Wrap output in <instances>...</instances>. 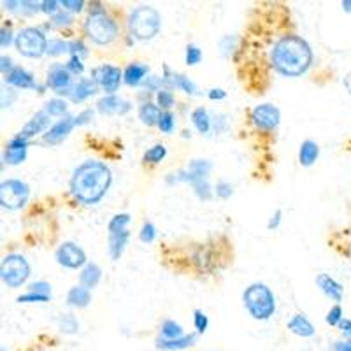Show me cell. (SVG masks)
<instances>
[{
  "mask_svg": "<svg viewBox=\"0 0 351 351\" xmlns=\"http://www.w3.org/2000/svg\"><path fill=\"white\" fill-rule=\"evenodd\" d=\"M111 184L112 172L104 162L84 160L72 172L69 190L74 200L83 206H95L108 195Z\"/></svg>",
  "mask_w": 351,
  "mask_h": 351,
  "instance_id": "obj_1",
  "label": "cell"
},
{
  "mask_svg": "<svg viewBox=\"0 0 351 351\" xmlns=\"http://www.w3.org/2000/svg\"><path fill=\"white\" fill-rule=\"evenodd\" d=\"M271 62L276 72L285 77H299L313 64V49L306 39L288 34L276 40L271 49Z\"/></svg>",
  "mask_w": 351,
  "mask_h": 351,
  "instance_id": "obj_2",
  "label": "cell"
},
{
  "mask_svg": "<svg viewBox=\"0 0 351 351\" xmlns=\"http://www.w3.org/2000/svg\"><path fill=\"white\" fill-rule=\"evenodd\" d=\"M93 5L95 8H90V14L84 20V36L97 46H109L118 37V25L100 4Z\"/></svg>",
  "mask_w": 351,
  "mask_h": 351,
  "instance_id": "obj_3",
  "label": "cell"
},
{
  "mask_svg": "<svg viewBox=\"0 0 351 351\" xmlns=\"http://www.w3.org/2000/svg\"><path fill=\"white\" fill-rule=\"evenodd\" d=\"M243 304L253 319L265 322L276 313L274 291L265 283H252L243 291Z\"/></svg>",
  "mask_w": 351,
  "mask_h": 351,
  "instance_id": "obj_4",
  "label": "cell"
},
{
  "mask_svg": "<svg viewBox=\"0 0 351 351\" xmlns=\"http://www.w3.org/2000/svg\"><path fill=\"white\" fill-rule=\"evenodd\" d=\"M128 32L137 40H152L160 34L162 28V16L152 5H139L132 9L127 20Z\"/></svg>",
  "mask_w": 351,
  "mask_h": 351,
  "instance_id": "obj_5",
  "label": "cell"
},
{
  "mask_svg": "<svg viewBox=\"0 0 351 351\" xmlns=\"http://www.w3.org/2000/svg\"><path fill=\"white\" fill-rule=\"evenodd\" d=\"M30 274H32V267L20 253H9L0 262V280L8 288L23 287Z\"/></svg>",
  "mask_w": 351,
  "mask_h": 351,
  "instance_id": "obj_6",
  "label": "cell"
},
{
  "mask_svg": "<svg viewBox=\"0 0 351 351\" xmlns=\"http://www.w3.org/2000/svg\"><path fill=\"white\" fill-rule=\"evenodd\" d=\"M48 37L37 27H25L16 34V51L27 58H40L48 55Z\"/></svg>",
  "mask_w": 351,
  "mask_h": 351,
  "instance_id": "obj_7",
  "label": "cell"
},
{
  "mask_svg": "<svg viewBox=\"0 0 351 351\" xmlns=\"http://www.w3.org/2000/svg\"><path fill=\"white\" fill-rule=\"evenodd\" d=\"M30 199V186L25 181L11 178L0 183V206L8 211H20Z\"/></svg>",
  "mask_w": 351,
  "mask_h": 351,
  "instance_id": "obj_8",
  "label": "cell"
},
{
  "mask_svg": "<svg viewBox=\"0 0 351 351\" xmlns=\"http://www.w3.org/2000/svg\"><path fill=\"white\" fill-rule=\"evenodd\" d=\"M92 80L106 95H116L121 81H123V71L111 64H104L92 71Z\"/></svg>",
  "mask_w": 351,
  "mask_h": 351,
  "instance_id": "obj_9",
  "label": "cell"
},
{
  "mask_svg": "<svg viewBox=\"0 0 351 351\" xmlns=\"http://www.w3.org/2000/svg\"><path fill=\"white\" fill-rule=\"evenodd\" d=\"M55 260L58 265L65 269H72V271L83 269L88 263L86 253H84L83 247L80 244L72 243V241H65V243L56 247Z\"/></svg>",
  "mask_w": 351,
  "mask_h": 351,
  "instance_id": "obj_10",
  "label": "cell"
},
{
  "mask_svg": "<svg viewBox=\"0 0 351 351\" xmlns=\"http://www.w3.org/2000/svg\"><path fill=\"white\" fill-rule=\"evenodd\" d=\"M252 123L260 132H272L280 127L281 111L274 104H258L252 111Z\"/></svg>",
  "mask_w": 351,
  "mask_h": 351,
  "instance_id": "obj_11",
  "label": "cell"
},
{
  "mask_svg": "<svg viewBox=\"0 0 351 351\" xmlns=\"http://www.w3.org/2000/svg\"><path fill=\"white\" fill-rule=\"evenodd\" d=\"M48 88H51L56 95H71L72 90V74L67 71V67L62 64H55L48 71V80H46Z\"/></svg>",
  "mask_w": 351,
  "mask_h": 351,
  "instance_id": "obj_12",
  "label": "cell"
},
{
  "mask_svg": "<svg viewBox=\"0 0 351 351\" xmlns=\"http://www.w3.org/2000/svg\"><path fill=\"white\" fill-rule=\"evenodd\" d=\"M76 128V116H64L62 120L56 121L46 134H44V143L49 146H58L69 137L72 130Z\"/></svg>",
  "mask_w": 351,
  "mask_h": 351,
  "instance_id": "obj_13",
  "label": "cell"
},
{
  "mask_svg": "<svg viewBox=\"0 0 351 351\" xmlns=\"http://www.w3.org/2000/svg\"><path fill=\"white\" fill-rule=\"evenodd\" d=\"M28 144L30 141L25 139L23 136H14L8 144H5V149H4V164L8 165H20L23 164L25 160L28 156Z\"/></svg>",
  "mask_w": 351,
  "mask_h": 351,
  "instance_id": "obj_14",
  "label": "cell"
},
{
  "mask_svg": "<svg viewBox=\"0 0 351 351\" xmlns=\"http://www.w3.org/2000/svg\"><path fill=\"white\" fill-rule=\"evenodd\" d=\"M51 127H53L51 116H49L48 112L43 109V111L36 112V114H34L32 118L27 121V125L21 128L20 136H23L25 139L30 141V139H34V137L40 136V134L44 136V134H46V132H48Z\"/></svg>",
  "mask_w": 351,
  "mask_h": 351,
  "instance_id": "obj_15",
  "label": "cell"
},
{
  "mask_svg": "<svg viewBox=\"0 0 351 351\" xmlns=\"http://www.w3.org/2000/svg\"><path fill=\"white\" fill-rule=\"evenodd\" d=\"M132 109V104L128 100L121 99L118 95H104L97 100V111L104 116H112V114H127Z\"/></svg>",
  "mask_w": 351,
  "mask_h": 351,
  "instance_id": "obj_16",
  "label": "cell"
},
{
  "mask_svg": "<svg viewBox=\"0 0 351 351\" xmlns=\"http://www.w3.org/2000/svg\"><path fill=\"white\" fill-rule=\"evenodd\" d=\"M4 81L8 86L18 88V90H36V88H39L37 86L36 77H34L27 69L20 67V65H14V69H12L9 74H5Z\"/></svg>",
  "mask_w": 351,
  "mask_h": 351,
  "instance_id": "obj_17",
  "label": "cell"
},
{
  "mask_svg": "<svg viewBox=\"0 0 351 351\" xmlns=\"http://www.w3.org/2000/svg\"><path fill=\"white\" fill-rule=\"evenodd\" d=\"M316 287L322 290V293H324L325 297H328V299L334 300V302H341V300H343L344 297L343 285H341L339 281H335L330 274L322 272V274L316 276Z\"/></svg>",
  "mask_w": 351,
  "mask_h": 351,
  "instance_id": "obj_18",
  "label": "cell"
},
{
  "mask_svg": "<svg viewBox=\"0 0 351 351\" xmlns=\"http://www.w3.org/2000/svg\"><path fill=\"white\" fill-rule=\"evenodd\" d=\"M130 241V232L120 230V232H111L108 234V253L111 256L112 262H118L121 258V255L127 250V244Z\"/></svg>",
  "mask_w": 351,
  "mask_h": 351,
  "instance_id": "obj_19",
  "label": "cell"
},
{
  "mask_svg": "<svg viewBox=\"0 0 351 351\" xmlns=\"http://www.w3.org/2000/svg\"><path fill=\"white\" fill-rule=\"evenodd\" d=\"M97 90H99V86H97V83L92 77H83V80H80L74 86H72L69 99H71V102H74V104H81V102H84V100H88L90 97L95 95Z\"/></svg>",
  "mask_w": 351,
  "mask_h": 351,
  "instance_id": "obj_20",
  "label": "cell"
},
{
  "mask_svg": "<svg viewBox=\"0 0 351 351\" xmlns=\"http://www.w3.org/2000/svg\"><path fill=\"white\" fill-rule=\"evenodd\" d=\"M148 65L139 64V62H132L123 71V83L127 86H141V84H144V81L148 80Z\"/></svg>",
  "mask_w": 351,
  "mask_h": 351,
  "instance_id": "obj_21",
  "label": "cell"
},
{
  "mask_svg": "<svg viewBox=\"0 0 351 351\" xmlns=\"http://www.w3.org/2000/svg\"><path fill=\"white\" fill-rule=\"evenodd\" d=\"M287 328L291 332V334L299 335V337H313L316 334L315 325L309 322L306 315H293L290 319H288Z\"/></svg>",
  "mask_w": 351,
  "mask_h": 351,
  "instance_id": "obj_22",
  "label": "cell"
},
{
  "mask_svg": "<svg viewBox=\"0 0 351 351\" xmlns=\"http://www.w3.org/2000/svg\"><path fill=\"white\" fill-rule=\"evenodd\" d=\"M197 335L199 334H184L180 339H164V337H158L156 339V348L162 351H181L186 350V348L193 346L197 341Z\"/></svg>",
  "mask_w": 351,
  "mask_h": 351,
  "instance_id": "obj_23",
  "label": "cell"
},
{
  "mask_svg": "<svg viewBox=\"0 0 351 351\" xmlns=\"http://www.w3.org/2000/svg\"><path fill=\"white\" fill-rule=\"evenodd\" d=\"M92 302V291L84 287H72L67 291V306L74 309H84Z\"/></svg>",
  "mask_w": 351,
  "mask_h": 351,
  "instance_id": "obj_24",
  "label": "cell"
},
{
  "mask_svg": "<svg viewBox=\"0 0 351 351\" xmlns=\"http://www.w3.org/2000/svg\"><path fill=\"white\" fill-rule=\"evenodd\" d=\"M102 280V269L93 262H88L83 269H81L80 274V283L81 287L88 288V290H93L97 285Z\"/></svg>",
  "mask_w": 351,
  "mask_h": 351,
  "instance_id": "obj_25",
  "label": "cell"
},
{
  "mask_svg": "<svg viewBox=\"0 0 351 351\" xmlns=\"http://www.w3.org/2000/svg\"><path fill=\"white\" fill-rule=\"evenodd\" d=\"M318 156H319V146L315 143V141L307 139L300 144L299 164L302 165V167H311V165H315Z\"/></svg>",
  "mask_w": 351,
  "mask_h": 351,
  "instance_id": "obj_26",
  "label": "cell"
},
{
  "mask_svg": "<svg viewBox=\"0 0 351 351\" xmlns=\"http://www.w3.org/2000/svg\"><path fill=\"white\" fill-rule=\"evenodd\" d=\"M192 123L195 127V130L202 136H209L213 130V118L209 116L208 109L204 108H195L192 111Z\"/></svg>",
  "mask_w": 351,
  "mask_h": 351,
  "instance_id": "obj_27",
  "label": "cell"
},
{
  "mask_svg": "<svg viewBox=\"0 0 351 351\" xmlns=\"http://www.w3.org/2000/svg\"><path fill=\"white\" fill-rule=\"evenodd\" d=\"M162 109L156 104H152V102H144L139 108V120L141 123L146 125V127H158L160 116H162Z\"/></svg>",
  "mask_w": 351,
  "mask_h": 351,
  "instance_id": "obj_28",
  "label": "cell"
},
{
  "mask_svg": "<svg viewBox=\"0 0 351 351\" xmlns=\"http://www.w3.org/2000/svg\"><path fill=\"white\" fill-rule=\"evenodd\" d=\"M184 332H183V327H181L176 319H164L162 322V325H160V337H164V339H180V337H183Z\"/></svg>",
  "mask_w": 351,
  "mask_h": 351,
  "instance_id": "obj_29",
  "label": "cell"
},
{
  "mask_svg": "<svg viewBox=\"0 0 351 351\" xmlns=\"http://www.w3.org/2000/svg\"><path fill=\"white\" fill-rule=\"evenodd\" d=\"M171 88H176V90H180V92L186 93V95H199V88H197V84L193 83L190 77L183 76V74H174Z\"/></svg>",
  "mask_w": 351,
  "mask_h": 351,
  "instance_id": "obj_30",
  "label": "cell"
},
{
  "mask_svg": "<svg viewBox=\"0 0 351 351\" xmlns=\"http://www.w3.org/2000/svg\"><path fill=\"white\" fill-rule=\"evenodd\" d=\"M56 325H58V330L64 332V334L67 335L77 334V332H80V322H77L76 316L71 315V313H65V315L58 316Z\"/></svg>",
  "mask_w": 351,
  "mask_h": 351,
  "instance_id": "obj_31",
  "label": "cell"
},
{
  "mask_svg": "<svg viewBox=\"0 0 351 351\" xmlns=\"http://www.w3.org/2000/svg\"><path fill=\"white\" fill-rule=\"evenodd\" d=\"M165 156H167V148H165L164 144H155L148 152L144 153L143 156V162L144 164H160V162H164Z\"/></svg>",
  "mask_w": 351,
  "mask_h": 351,
  "instance_id": "obj_32",
  "label": "cell"
},
{
  "mask_svg": "<svg viewBox=\"0 0 351 351\" xmlns=\"http://www.w3.org/2000/svg\"><path fill=\"white\" fill-rule=\"evenodd\" d=\"M44 111L48 112L49 116H58V118H64V116H67V111H69V106L67 102H65L64 99H51L46 102V106H44Z\"/></svg>",
  "mask_w": 351,
  "mask_h": 351,
  "instance_id": "obj_33",
  "label": "cell"
},
{
  "mask_svg": "<svg viewBox=\"0 0 351 351\" xmlns=\"http://www.w3.org/2000/svg\"><path fill=\"white\" fill-rule=\"evenodd\" d=\"M132 216L128 213H120V215H114L111 219H109L108 223V234L111 232H120V230H127L128 223H130Z\"/></svg>",
  "mask_w": 351,
  "mask_h": 351,
  "instance_id": "obj_34",
  "label": "cell"
},
{
  "mask_svg": "<svg viewBox=\"0 0 351 351\" xmlns=\"http://www.w3.org/2000/svg\"><path fill=\"white\" fill-rule=\"evenodd\" d=\"M174 102V93H172L169 88H162L160 92H156V106H158L162 111H171Z\"/></svg>",
  "mask_w": 351,
  "mask_h": 351,
  "instance_id": "obj_35",
  "label": "cell"
},
{
  "mask_svg": "<svg viewBox=\"0 0 351 351\" xmlns=\"http://www.w3.org/2000/svg\"><path fill=\"white\" fill-rule=\"evenodd\" d=\"M192 188H193V193H195L200 200H206V202H208V200L213 199V188L208 180L195 181V183L192 184Z\"/></svg>",
  "mask_w": 351,
  "mask_h": 351,
  "instance_id": "obj_36",
  "label": "cell"
},
{
  "mask_svg": "<svg viewBox=\"0 0 351 351\" xmlns=\"http://www.w3.org/2000/svg\"><path fill=\"white\" fill-rule=\"evenodd\" d=\"M174 128H176V116L172 114L171 111L162 112L158 121V130L162 132V134H172Z\"/></svg>",
  "mask_w": 351,
  "mask_h": 351,
  "instance_id": "obj_37",
  "label": "cell"
},
{
  "mask_svg": "<svg viewBox=\"0 0 351 351\" xmlns=\"http://www.w3.org/2000/svg\"><path fill=\"white\" fill-rule=\"evenodd\" d=\"M200 60H202V51H200L199 46L188 44L186 49H184V62H186V65L193 67V65L200 64Z\"/></svg>",
  "mask_w": 351,
  "mask_h": 351,
  "instance_id": "obj_38",
  "label": "cell"
},
{
  "mask_svg": "<svg viewBox=\"0 0 351 351\" xmlns=\"http://www.w3.org/2000/svg\"><path fill=\"white\" fill-rule=\"evenodd\" d=\"M343 319H344L343 307H341L339 304H335V306L330 307V311L327 313V318H325V322H327L330 327H339V325L343 324Z\"/></svg>",
  "mask_w": 351,
  "mask_h": 351,
  "instance_id": "obj_39",
  "label": "cell"
},
{
  "mask_svg": "<svg viewBox=\"0 0 351 351\" xmlns=\"http://www.w3.org/2000/svg\"><path fill=\"white\" fill-rule=\"evenodd\" d=\"M193 327H195L197 334H204L209 328V318L202 309H195L193 311Z\"/></svg>",
  "mask_w": 351,
  "mask_h": 351,
  "instance_id": "obj_40",
  "label": "cell"
},
{
  "mask_svg": "<svg viewBox=\"0 0 351 351\" xmlns=\"http://www.w3.org/2000/svg\"><path fill=\"white\" fill-rule=\"evenodd\" d=\"M69 53V43L64 39H51L48 43V55L49 56H60Z\"/></svg>",
  "mask_w": 351,
  "mask_h": 351,
  "instance_id": "obj_41",
  "label": "cell"
},
{
  "mask_svg": "<svg viewBox=\"0 0 351 351\" xmlns=\"http://www.w3.org/2000/svg\"><path fill=\"white\" fill-rule=\"evenodd\" d=\"M139 239L146 244H152L156 239V227L152 221H144L139 232Z\"/></svg>",
  "mask_w": 351,
  "mask_h": 351,
  "instance_id": "obj_42",
  "label": "cell"
},
{
  "mask_svg": "<svg viewBox=\"0 0 351 351\" xmlns=\"http://www.w3.org/2000/svg\"><path fill=\"white\" fill-rule=\"evenodd\" d=\"M51 297H46V295H39V293H34V291H27L23 295H20L16 299V302L20 304H44V302H49Z\"/></svg>",
  "mask_w": 351,
  "mask_h": 351,
  "instance_id": "obj_43",
  "label": "cell"
},
{
  "mask_svg": "<svg viewBox=\"0 0 351 351\" xmlns=\"http://www.w3.org/2000/svg\"><path fill=\"white\" fill-rule=\"evenodd\" d=\"M215 195L223 200L230 199L234 195V186L228 181H218V184L215 186Z\"/></svg>",
  "mask_w": 351,
  "mask_h": 351,
  "instance_id": "obj_44",
  "label": "cell"
},
{
  "mask_svg": "<svg viewBox=\"0 0 351 351\" xmlns=\"http://www.w3.org/2000/svg\"><path fill=\"white\" fill-rule=\"evenodd\" d=\"M69 53H71V56H77V58L83 60V58H86L88 56V48L84 46L83 40L74 39L69 43Z\"/></svg>",
  "mask_w": 351,
  "mask_h": 351,
  "instance_id": "obj_45",
  "label": "cell"
},
{
  "mask_svg": "<svg viewBox=\"0 0 351 351\" xmlns=\"http://www.w3.org/2000/svg\"><path fill=\"white\" fill-rule=\"evenodd\" d=\"M65 67H67V71L71 72L72 76H81L84 72V64L81 58H77V56H71L67 60V64H65Z\"/></svg>",
  "mask_w": 351,
  "mask_h": 351,
  "instance_id": "obj_46",
  "label": "cell"
},
{
  "mask_svg": "<svg viewBox=\"0 0 351 351\" xmlns=\"http://www.w3.org/2000/svg\"><path fill=\"white\" fill-rule=\"evenodd\" d=\"M14 40H16V36H12V28L9 25H4L0 28V46L2 48H9Z\"/></svg>",
  "mask_w": 351,
  "mask_h": 351,
  "instance_id": "obj_47",
  "label": "cell"
},
{
  "mask_svg": "<svg viewBox=\"0 0 351 351\" xmlns=\"http://www.w3.org/2000/svg\"><path fill=\"white\" fill-rule=\"evenodd\" d=\"M51 23L55 25V27H69V25H72L71 12H67L65 9H60V11L56 12L55 16L51 18Z\"/></svg>",
  "mask_w": 351,
  "mask_h": 351,
  "instance_id": "obj_48",
  "label": "cell"
},
{
  "mask_svg": "<svg viewBox=\"0 0 351 351\" xmlns=\"http://www.w3.org/2000/svg\"><path fill=\"white\" fill-rule=\"evenodd\" d=\"M28 291H34V293H39V295L51 297V285L48 281H36L28 287Z\"/></svg>",
  "mask_w": 351,
  "mask_h": 351,
  "instance_id": "obj_49",
  "label": "cell"
},
{
  "mask_svg": "<svg viewBox=\"0 0 351 351\" xmlns=\"http://www.w3.org/2000/svg\"><path fill=\"white\" fill-rule=\"evenodd\" d=\"M60 2H56V0H44V2H40V12H44V14H49V16H55L56 12L60 11Z\"/></svg>",
  "mask_w": 351,
  "mask_h": 351,
  "instance_id": "obj_50",
  "label": "cell"
},
{
  "mask_svg": "<svg viewBox=\"0 0 351 351\" xmlns=\"http://www.w3.org/2000/svg\"><path fill=\"white\" fill-rule=\"evenodd\" d=\"M83 0H60V8L67 12H81L84 9Z\"/></svg>",
  "mask_w": 351,
  "mask_h": 351,
  "instance_id": "obj_51",
  "label": "cell"
},
{
  "mask_svg": "<svg viewBox=\"0 0 351 351\" xmlns=\"http://www.w3.org/2000/svg\"><path fill=\"white\" fill-rule=\"evenodd\" d=\"M14 100H16V92L11 86L2 88V108H9Z\"/></svg>",
  "mask_w": 351,
  "mask_h": 351,
  "instance_id": "obj_52",
  "label": "cell"
},
{
  "mask_svg": "<svg viewBox=\"0 0 351 351\" xmlns=\"http://www.w3.org/2000/svg\"><path fill=\"white\" fill-rule=\"evenodd\" d=\"M93 116H95V111L93 109H84L81 111L80 114L76 116V127H83V125L90 123L93 120Z\"/></svg>",
  "mask_w": 351,
  "mask_h": 351,
  "instance_id": "obj_53",
  "label": "cell"
},
{
  "mask_svg": "<svg viewBox=\"0 0 351 351\" xmlns=\"http://www.w3.org/2000/svg\"><path fill=\"white\" fill-rule=\"evenodd\" d=\"M281 221H283V211L281 209H276L274 213H272V216L269 218V223H267V228L269 230H278L281 225Z\"/></svg>",
  "mask_w": 351,
  "mask_h": 351,
  "instance_id": "obj_54",
  "label": "cell"
},
{
  "mask_svg": "<svg viewBox=\"0 0 351 351\" xmlns=\"http://www.w3.org/2000/svg\"><path fill=\"white\" fill-rule=\"evenodd\" d=\"M208 99L209 100H225L227 99V92H225L223 88H211L208 92Z\"/></svg>",
  "mask_w": 351,
  "mask_h": 351,
  "instance_id": "obj_55",
  "label": "cell"
},
{
  "mask_svg": "<svg viewBox=\"0 0 351 351\" xmlns=\"http://www.w3.org/2000/svg\"><path fill=\"white\" fill-rule=\"evenodd\" d=\"M0 62H2V64H0V71H2V74H9V72L12 71V69H14V65H12V60L11 58H9V56H2V58H0Z\"/></svg>",
  "mask_w": 351,
  "mask_h": 351,
  "instance_id": "obj_56",
  "label": "cell"
},
{
  "mask_svg": "<svg viewBox=\"0 0 351 351\" xmlns=\"http://www.w3.org/2000/svg\"><path fill=\"white\" fill-rule=\"evenodd\" d=\"M332 350L334 351H351V337L334 343V348H332Z\"/></svg>",
  "mask_w": 351,
  "mask_h": 351,
  "instance_id": "obj_57",
  "label": "cell"
},
{
  "mask_svg": "<svg viewBox=\"0 0 351 351\" xmlns=\"http://www.w3.org/2000/svg\"><path fill=\"white\" fill-rule=\"evenodd\" d=\"M341 332H343L344 335H348V337H351V319H343V324L339 325Z\"/></svg>",
  "mask_w": 351,
  "mask_h": 351,
  "instance_id": "obj_58",
  "label": "cell"
},
{
  "mask_svg": "<svg viewBox=\"0 0 351 351\" xmlns=\"http://www.w3.org/2000/svg\"><path fill=\"white\" fill-rule=\"evenodd\" d=\"M343 83H344V88H346V90H348V93H350V95H351V71L348 72L346 76H344Z\"/></svg>",
  "mask_w": 351,
  "mask_h": 351,
  "instance_id": "obj_59",
  "label": "cell"
},
{
  "mask_svg": "<svg viewBox=\"0 0 351 351\" xmlns=\"http://www.w3.org/2000/svg\"><path fill=\"white\" fill-rule=\"evenodd\" d=\"M341 5H343L344 11L351 12V0H343V2H341Z\"/></svg>",
  "mask_w": 351,
  "mask_h": 351,
  "instance_id": "obj_60",
  "label": "cell"
},
{
  "mask_svg": "<svg viewBox=\"0 0 351 351\" xmlns=\"http://www.w3.org/2000/svg\"><path fill=\"white\" fill-rule=\"evenodd\" d=\"M2 351H8V350H2Z\"/></svg>",
  "mask_w": 351,
  "mask_h": 351,
  "instance_id": "obj_61",
  "label": "cell"
}]
</instances>
